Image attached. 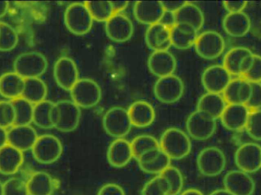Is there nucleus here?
Segmentation results:
<instances>
[{
  "label": "nucleus",
  "instance_id": "nucleus-1",
  "mask_svg": "<svg viewBox=\"0 0 261 195\" xmlns=\"http://www.w3.org/2000/svg\"><path fill=\"white\" fill-rule=\"evenodd\" d=\"M161 150L173 160L187 157L192 149L191 141L187 133L176 127H170L163 133L159 141Z\"/></svg>",
  "mask_w": 261,
  "mask_h": 195
},
{
  "label": "nucleus",
  "instance_id": "nucleus-2",
  "mask_svg": "<svg viewBox=\"0 0 261 195\" xmlns=\"http://www.w3.org/2000/svg\"><path fill=\"white\" fill-rule=\"evenodd\" d=\"M81 109L72 100H61L55 103L54 128L64 133L76 130L81 121Z\"/></svg>",
  "mask_w": 261,
  "mask_h": 195
},
{
  "label": "nucleus",
  "instance_id": "nucleus-3",
  "mask_svg": "<svg viewBox=\"0 0 261 195\" xmlns=\"http://www.w3.org/2000/svg\"><path fill=\"white\" fill-rule=\"evenodd\" d=\"M13 67L14 72L24 79L40 78L47 70L48 62L39 52H25L15 58Z\"/></svg>",
  "mask_w": 261,
  "mask_h": 195
},
{
  "label": "nucleus",
  "instance_id": "nucleus-4",
  "mask_svg": "<svg viewBox=\"0 0 261 195\" xmlns=\"http://www.w3.org/2000/svg\"><path fill=\"white\" fill-rule=\"evenodd\" d=\"M64 24L75 35H87L93 27V19L84 3H73L64 12Z\"/></svg>",
  "mask_w": 261,
  "mask_h": 195
},
{
  "label": "nucleus",
  "instance_id": "nucleus-5",
  "mask_svg": "<svg viewBox=\"0 0 261 195\" xmlns=\"http://www.w3.org/2000/svg\"><path fill=\"white\" fill-rule=\"evenodd\" d=\"M70 93L72 101L81 108H91L102 99V90L99 84L89 78L80 79Z\"/></svg>",
  "mask_w": 261,
  "mask_h": 195
},
{
  "label": "nucleus",
  "instance_id": "nucleus-6",
  "mask_svg": "<svg viewBox=\"0 0 261 195\" xmlns=\"http://www.w3.org/2000/svg\"><path fill=\"white\" fill-rule=\"evenodd\" d=\"M63 145L59 138L52 134L38 136L32 149L34 159L41 164L55 163L62 156Z\"/></svg>",
  "mask_w": 261,
  "mask_h": 195
},
{
  "label": "nucleus",
  "instance_id": "nucleus-7",
  "mask_svg": "<svg viewBox=\"0 0 261 195\" xmlns=\"http://www.w3.org/2000/svg\"><path fill=\"white\" fill-rule=\"evenodd\" d=\"M102 125L107 134L112 137H125L132 127L128 110L122 107H111L104 115Z\"/></svg>",
  "mask_w": 261,
  "mask_h": 195
},
{
  "label": "nucleus",
  "instance_id": "nucleus-8",
  "mask_svg": "<svg viewBox=\"0 0 261 195\" xmlns=\"http://www.w3.org/2000/svg\"><path fill=\"white\" fill-rule=\"evenodd\" d=\"M216 127L215 118L199 110L190 114L186 122L187 134L198 141L210 139L216 132Z\"/></svg>",
  "mask_w": 261,
  "mask_h": 195
},
{
  "label": "nucleus",
  "instance_id": "nucleus-9",
  "mask_svg": "<svg viewBox=\"0 0 261 195\" xmlns=\"http://www.w3.org/2000/svg\"><path fill=\"white\" fill-rule=\"evenodd\" d=\"M196 163L201 174L207 177H215L223 173L226 166V158L220 149L206 147L198 155Z\"/></svg>",
  "mask_w": 261,
  "mask_h": 195
},
{
  "label": "nucleus",
  "instance_id": "nucleus-10",
  "mask_svg": "<svg viewBox=\"0 0 261 195\" xmlns=\"http://www.w3.org/2000/svg\"><path fill=\"white\" fill-rule=\"evenodd\" d=\"M196 53L205 60H215L223 53L225 41L221 34L208 30L198 35L194 44Z\"/></svg>",
  "mask_w": 261,
  "mask_h": 195
},
{
  "label": "nucleus",
  "instance_id": "nucleus-11",
  "mask_svg": "<svg viewBox=\"0 0 261 195\" xmlns=\"http://www.w3.org/2000/svg\"><path fill=\"white\" fill-rule=\"evenodd\" d=\"M184 81L174 74L159 78L153 87L155 97L164 104L177 102L184 96Z\"/></svg>",
  "mask_w": 261,
  "mask_h": 195
},
{
  "label": "nucleus",
  "instance_id": "nucleus-12",
  "mask_svg": "<svg viewBox=\"0 0 261 195\" xmlns=\"http://www.w3.org/2000/svg\"><path fill=\"white\" fill-rule=\"evenodd\" d=\"M54 77L62 90L70 92L80 79L76 63L68 57H61L54 66Z\"/></svg>",
  "mask_w": 261,
  "mask_h": 195
},
{
  "label": "nucleus",
  "instance_id": "nucleus-13",
  "mask_svg": "<svg viewBox=\"0 0 261 195\" xmlns=\"http://www.w3.org/2000/svg\"><path fill=\"white\" fill-rule=\"evenodd\" d=\"M236 165L241 171L254 173L261 169V147L255 143H247L239 147L234 156Z\"/></svg>",
  "mask_w": 261,
  "mask_h": 195
},
{
  "label": "nucleus",
  "instance_id": "nucleus-14",
  "mask_svg": "<svg viewBox=\"0 0 261 195\" xmlns=\"http://www.w3.org/2000/svg\"><path fill=\"white\" fill-rule=\"evenodd\" d=\"M231 75L223 65L210 66L204 70L202 75V83L207 93L222 94L231 82Z\"/></svg>",
  "mask_w": 261,
  "mask_h": 195
},
{
  "label": "nucleus",
  "instance_id": "nucleus-15",
  "mask_svg": "<svg viewBox=\"0 0 261 195\" xmlns=\"http://www.w3.org/2000/svg\"><path fill=\"white\" fill-rule=\"evenodd\" d=\"M106 33L112 41L125 43L134 34V24L129 17L124 13H116L106 22Z\"/></svg>",
  "mask_w": 261,
  "mask_h": 195
},
{
  "label": "nucleus",
  "instance_id": "nucleus-16",
  "mask_svg": "<svg viewBox=\"0 0 261 195\" xmlns=\"http://www.w3.org/2000/svg\"><path fill=\"white\" fill-rule=\"evenodd\" d=\"M133 13L138 22L150 26L161 22L166 12L161 2L138 1L134 5Z\"/></svg>",
  "mask_w": 261,
  "mask_h": 195
},
{
  "label": "nucleus",
  "instance_id": "nucleus-17",
  "mask_svg": "<svg viewBox=\"0 0 261 195\" xmlns=\"http://www.w3.org/2000/svg\"><path fill=\"white\" fill-rule=\"evenodd\" d=\"M149 71L159 78L174 74L176 69V60L169 50L153 51L147 60Z\"/></svg>",
  "mask_w": 261,
  "mask_h": 195
},
{
  "label": "nucleus",
  "instance_id": "nucleus-18",
  "mask_svg": "<svg viewBox=\"0 0 261 195\" xmlns=\"http://www.w3.org/2000/svg\"><path fill=\"white\" fill-rule=\"evenodd\" d=\"M225 189L233 195H252L255 191L254 179L248 173L231 170L224 178Z\"/></svg>",
  "mask_w": 261,
  "mask_h": 195
},
{
  "label": "nucleus",
  "instance_id": "nucleus-19",
  "mask_svg": "<svg viewBox=\"0 0 261 195\" xmlns=\"http://www.w3.org/2000/svg\"><path fill=\"white\" fill-rule=\"evenodd\" d=\"M171 27L164 22L148 26L145 33V42L153 51L168 50L172 46Z\"/></svg>",
  "mask_w": 261,
  "mask_h": 195
},
{
  "label": "nucleus",
  "instance_id": "nucleus-20",
  "mask_svg": "<svg viewBox=\"0 0 261 195\" xmlns=\"http://www.w3.org/2000/svg\"><path fill=\"white\" fill-rule=\"evenodd\" d=\"M250 112L245 104H228L220 118L222 125L231 131H240L245 129Z\"/></svg>",
  "mask_w": 261,
  "mask_h": 195
},
{
  "label": "nucleus",
  "instance_id": "nucleus-21",
  "mask_svg": "<svg viewBox=\"0 0 261 195\" xmlns=\"http://www.w3.org/2000/svg\"><path fill=\"white\" fill-rule=\"evenodd\" d=\"M8 144L24 152L32 150L38 136L31 125H14L7 130Z\"/></svg>",
  "mask_w": 261,
  "mask_h": 195
},
{
  "label": "nucleus",
  "instance_id": "nucleus-22",
  "mask_svg": "<svg viewBox=\"0 0 261 195\" xmlns=\"http://www.w3.org/2000/svg\"><path fill=\"white\" fill-rule=\"evenodd\" d=\"M133 158L132 144L125 138L115 140L107 150L109 163L115 168L125 167Z\"/></svg>",
  "mask_w": 261,
  "mask_h": 195
},
{
  "label": "nucleus",
  "instance_id": "nucleus-23",
  "mask_svg": "<svg viewBox=\"0 0 261 195\" xmlns=\"http://www.w3.org/2000/svg\"><path fill=\"white\" fill-rule=\"evenodd\" d=\"M137 161L144 173L158 176L170 166L171 163L170 158L161 148L146 153Z\"/></svg>",
  "mask_w": 261,
  "mask_h": 195
},
{
  "label": "nucleus",
  "instance_id": "nucleus-24",
  "mask_svg": "<svg viewBox=\"0 0 261 195\" xmlns=\"http://www.w3.org/2000/svg\"><path fill=\"white\" fill-rule=\"evenodd\" d=\"M132 126L138 128L149 127L154 122L156 112L150 103L137 101L132 103L128 109Z\"/></svg>",
  "mask_w": 261,
  "mask_h": 195
},
{
  "label": "nucleus",
  "instance_id": "nucleus-25",
  "mask_svg": "<svg viewBox=\"0 0 261 195\" xmlns=\"http://www.w3.org/2000/svg\"><path fill=\"white\" fill-rule=\"evenodd\" d=\"M175 24H187L195 30L200 31L205 23L203 12L199 6L190 2L185 4L173 14Z\"/></svg>",
  "mask_w": 261,
  "mask_h": 195
},
{
  "label": "nucleus",
  "instance_id": "nucleus-26",
  "mask_svg": "<svg viewBox=\"0 0 261 195\" xmlns=\"http://www.w3.org/2000/svg\"><path fill=\"white\" fill-rule=\"evenodd\" d=\"M251 93V83L242 77L232 79L222 93L227 104L246 105Z\"/></svg>",
  "mask_w": 261,
  "mask_h": 195
},
{
  "label": "nucleus",
  "instance_id": "nucleus-27",
  "mask_svg": "<svg viewBox=\"0 0 261 195\" xmlns=\"http://www.w3.org/2000/svg\"><path fill=\"white\" fill-rule=\"evenodd\" d=\"M24 162V155L18 149L6 144L0 149V174L12 176L18 173Z\"/></svg>",
  "mask_w": 261,
  "mask_h": 195
},
{
  "label": "nucleus",
  "instance_id": "nucleus-28",
  "mask_svg": "<svg viewBox=\"0 0 261 195\" xmlns=\"http://www.w3.org/2000/svg\"><path fill=\"white\" fill-rule=\"evenodd\" d=\"M222 26L229 36L242 38L251 30V18L244 12L228 13L222 21Z\"/></svg>",
  "mask_w": 261,
  "mask_h": 195
},
{
  "label": "nucleus",
  "instance_id": "nucleus-29",
  "mask_svg": "<svg viewBox=\"0 0 261 195\" xmlns=\"http://www.w3.org/2000/svg\"><path fill=\"white\" fill-rule=\"evenodd\" d=\"M198 32L187 24H174L171 27L172 46L178 50H187L194 46Z\"/></svg>",
  "mask_w": 261,
  "mask_h": 195
},
{
  "label": "nucleus",
  "instance_id": "nucleus-30",
  "mask_svg": "<svg viewBox=\"0 0 261 195\" xmlns=\"http://www.w3.org/2000/svg\"><path fill=\"white\" fill-rule=\"evenodd\" d=\"M24 79L15 72H8L0 76V96L7 99L21 98Z\"/></svg>",
  "mask_w": 261,
  "mask_h": 195
},
{
  "label": "nucleus",
  "instance_id": "nucleus-31",
  "mask_svg": "<svg viewBox=\"0 0 261 195\" xmlns=\"http://www.w3.org/2000/svg\"><path fill=\"white\" fill-rule=\"evenodd\" d=\"M227 104L222 94L206 93L202 95L198 101L197 110L217 120L222 116Z\"/></svg>",
  "mask_w": 261,
  "mask_h": 195
},
{
  "label": "nucleus",
  "instance_id": "nucleus-32",
  "mask_svg": "<svg viewBox=\"0 0 261 195\" xmlns=\"http://www.w3.org/2000/svg\"><path fill=\"white\" fill-rule=\"evenodd\" d=\"M252 53L247 47H233L225 53L222 65L231 76L240 77L245 60Z\"/></svg>",
  "mask_w": 261,
  "mask_h": 195
},
{
  "label": "nucleus",
  "instance_id": "nucleus-33",
  "mask_svg": "<svg viewBox=\"0 0 261 195\" xmlns=\"http://www.w3.org/2000/svg\"><path fill=\"white\" fill-rule=\"evenodd\" d=\"M29 195H52L55 191V182L45 172L33 173L26 182Z\"/></svg>",
  "mask_w": 261,
  "mask_h": 195
},
{
  "label": "nucleus",
  "instance_id": "nucleus-34",
  "mask_svg": "<svg viewBox=\"0 0 261 195\" xmlns=\"http://www.w3.org/2000/svg\"><path fill=\"white\" fill-rule=\"evenodd\" d=\"M47 87L40 78L24 79L21 98L35 104L46 100L47 96Z\"/></svg>",
  "mask_w": 261,
  "mask_h": 195
},
{
  "label": "nucleus",
  "instance_id": "nucleus-35",
  "mask_svg": "<svg viewBox=\"0 0 261 195\" xmlns=\"http://www.w3.org/2000/svg\"><path fill=\"white\" fill-rule=\"evenodd\" d=\"M55 103L44 100L34 105L33 121L37 127L44 130L54 128V109Z\"/></svg>",
  "mask_w": 261,
  "mask_h": 195
},
{
  "label": "nucleus",
  "instance_id": "nucleus-36",
  "mask_svg": "<svg viewBox=\"0 0 261 195\" xmlns=\"http://www.w3.org/2000/svg\"><path fill=\"white\" fill-rule=\"evenodd\" d=\"M134 158L139 159L149 152L153 151L160 147V143L154 136L149 134H141L135 136L132 142Z\"/></svg>",
  "mask_w": 261,
  "mask_h": 195
},
{
  "label": "nucleus",
  "instance_id": "nucleus-37",
  "mask_svg": "<svg viewBox=\"0 0 261 195\" xmlns=\"http://www.w3.org/2000/svg\"><path fill=\"white\" fill-rule=\"evenodd\" d=\"M84 3L90 11L93 21L106 23L115 15L112 2L88 1Z\"/></svg>",
  "mask_w": 261,
  "mask_h": 195
},
{
  "label": "nucleus",
  "instance_id": "nucleus-38",
  "mask_svg": "<svg viewBox=\"0 0 261 195\" xmlns=\"http://www.w3.org/2000/svg\"><path fill=\"white\" fill-rule=\"evenodd\" d=\"M12 102L15 110V125H30L33 121L34 104L21 97Z\"/></svg>",
  "mask_w": 261,
  "mask_h": 195
},
{
  "label": "nucleus",
  "instance_id": "nucleus-39",
  "mask_svg": "<svg viewBox=\"0 0 261 195\" xmlns=\"http://www.w3.org/2000/svg\"><path fill=\"white\" fill-rule=\"evenodd\" d=\"M18 42V35L15 29L10 24L0 21V51H11Z\"/></svg>",
  "mask_w": 261,
  "mask_h": 195
},
{
  "label": "nucleus",
  "instance_id": "nucleus-40",
  "mask_svg": "<svg viewBox=\"0 0 261 195\" xmlns=\"http://www.w3.org/2000/svg\"><path fill=\"white\" fill-rule=\"evenodd\" d=\"M164 178L169 187V195H178L184 187V176L174 166H169L161 174Z\"/></svg>",
  "mask_w": 261,
  "mask_h": 195
},
{
  "label": "nucleus",
  "instance_id": "nucleus-41",
  "mask_svg": "<svg viewBox=\"0 0 261 195\" xmlns=\"http://www.w3.org/2000/svg\"><path fill=\"white\" fill-rule=\"evenodd\" d=\"M141 195H169V187L161 175L150 179L144 185Z\"/></svg>",
  "mask_w": 261,
  "mask_h": 195
},
{
  "label": "nucleus",
  "instance_id": "nucleus-42",
  "mask_svg": "<svg viewBox=\"0 0 261 195\" xmlns=\"http://www.w3.org/2000/svg\"><path fill=\"white\" fill-rule=\"evenodd\" d=\"M15 110L12 101H0V127L11 128L15 125Z\"/></svg>",
  "mask_w": 261,
  "mask_h": 195
},
{
  "label": "nucleus",
  "instance_id": "nucleus-43",
  "mask_svg": "<svg viewBox=\"0 0 261 195\" xmlns=\"http://www.w3.org/2000/svg\"><path fill=\"white\" fill-rule=\"evenodd\" d=\"M245 129L252 139L261 141V109L251 110Z\"/></svg>",
  "mask_w": 261,
  "mask_h": 195
},
{
  "label": "nucleus",
  "instance_id": "nucleus-44",
  "mask_svg": "<svg viewBox=\"0 0 261 195\" xmlns=\"http://www.w3.org/2000/svg\"><path fill=\"white\" fill-rule=\"evenodd\" d=\"M3 195H29L25 182L18 178H11L3 183Z\"/></svg>",
  "mask_w": 261,
  "mask_h": 195
},
{
  "label": "nucleus",
  "instance_id": "nucleus-45",
  "mask_svg": "<svg viewBox=\"0 0 261 195\" xmlns=\"http://www.w3.org/2000/svg\"><path fill=\"white\" fill-rule=\"evenodd\" d=\"M241 77L248 80L251 83H260L261 82V56L254 54L252 62L249 68Z\"/></svg>",
  "mask_w": 261,
  "mask_h": 195
},
{
  "label": "nucleus",
  "instance_id": "nucleus-46",
  "mask_svg": "<svg viewBox=\"0 0 261 195\" xmlns=\"http://www.w3.org/2000/svg\"><path fill=\"white\" fill-rule=\"evenodd\" d=\"M250 110L261 109V82L251 83V93L246 104Z\"/></svg>",
  "mask_w": 261,
  "mask_h": 195
},
{
  "label": "nucleus",
  "instance_id": "nucleus-47",
  "mask_svg": "<svg viewBox=\"0 0 261 195\" xmlns=\"http://www.w3.org/2000/svg\"><path fill=\"white\" fill-rule=\"evenodd\" d=\"M97 195H125V192L120 185L110 183L103 185L98 191Z\"/></svg>",
  "mask_w": 261,
  "mask_h": 195
},
{
  "label": "nucleus",
  "instance_id": "nucleus-48",
  "mask_svg": "<svg viewBox=\"0 0 261 195\" xmlns=\"http://www.w3.org/2000/svg\"><path fill=\"white\" fill-rule=\"evenodd\" d=\"M247 5H248V2L245 1L223 2L224 8L228 13H237V12H244V9L246 8Z\"/></svg>",
  "mask_w": 261,
  "mask_h": 195
},
{
  "label": "nucleus",
  "instance_id": "nucleus-49",
  "mask_svg": "<svg viewBox=\"0 0 261 195\" xmlns=\"http://www.w3.org/2000/svg\"><path fill=\"white\" fill-rule=\"evenodd\" d=\"M162 3L163 7L166 12L168 13L174 14L185 4L186 2L181 1H167L161 2Z\"/></svg>",
  "mask_w": 261,
  "mask_h": 195
},
{
  "label": "nucleus",
  "instance_id": "nucleus-50",
  "mask_svg": "<svg viewBox=\"0 0 261 195\" xmlns=\"http://www.w3.org/2000/svg\"><path fill=\"white\" fill-rule=\"evenodd\" d=\"M115 14L122 13L123 11L128 6L129 3L127 1L112 2Z\"/></svg>",
  "mask_w": 261,
  "mask_h": 195
},
{
  "label": "nucleus",
  "instance_id": "nucleus-51",
  "mask_svg": "<svg viewBox=\"0 0 261 195\" xmlns=\"http://www.w3.org/2000/svg\"><path fill=\"white\" fill-rule=\"evenodd\" d=\"M8 144L7 130L0 127V149Z\"/></svg>",
  "mask_w": 261,
  "mask_h": 195
},
{
  "label": "nucleus",
  "instance_id": "nucleus-52",
  "mask_svg": "<svg viewBox=\"0 0 261 195\" xmlns=\"http://www.w3.org/2000/svg\"><path fill=\"white\" fill-rule=\"evenodd\" d=\"M8 9H9V3L6 1H0V18L6 15Z\"/></svg>",
  "mask_w": 261,
  "mask_h": 195
},
{
  "label": "nucleus",
  "instance_id": "nucleus-53",
  "mask_svg": "<svg viewBox=\"0 0 261 195\" xmlns=\"http://www.w3.org/2000/svg\"><path fill=\"white\" fill-rule=\"evenodd\" d=\"M180 195H203L200 191L195 188H190V189L186 190Z\"/></svg>",
  "mask_w": 261,
  "mask_h": 195
},
{
  "label": "nucleus",
  "instance_id": "nucleus-54",
  "mask_svg": "<svg viewBox=\"0 0 261 195\" xmlns=\"http://www.w3.org/2000/svg\"><path fill=\"white\" fill-rule=\"evenodd\" d=\"M210 195H233L229 191H227L226 189H219L216 191H213Z\"/></svg>",
  "mask_w": 261,
  "mask_h": 195
},
{
  "label": "nucleus",
  "instance_id": "nucleus-55",
  "mask_svg": "<svg viewBox=\"0 0 261 195\" xmlns=\"http://www.w3.org/2000/svg\"><path fill=\"white\" fill-rule=\"evenodd\" d=\"M0 195H3V183L0 181Z\"/></svg>",
  "mask_w": 261,
  "mask_h": 195
}]
</instances>
